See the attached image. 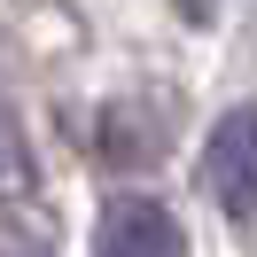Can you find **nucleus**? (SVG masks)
<instances>
[{"label":"nucleus","instance_id":"nucleus-1","mask_svg":"<svg viewBox=\"0 0 257 257\" xmlns=\"http://www.w3.org/2000/svg\"><path fill=\"white\" fill-rule=\"evenodd\" d=\"M203 187L226 218H257V109H226L203 141Z\"/></svg>","mask_w":257,"mask_h":257},{"label":"nucleus","instance_id":"nucleus-2","mask_svg":"<svg viewBox=\"0 0 257 257\" xmlns=\"http://www.w3.org/2000/svg\"><path fill=\"white\" fill-rule=\"evenodd\" d=\"M101 257H187V234L156 195H117L101 210Z\"/></svg>","mask_w":257,"mask_h":257},{"label":"nucleus","instance_id":"nucleus-3","mask_svg":"<svg viewBox=\"0 0 257 257\" xmlns=\"http://www.w3.org/2000/svg\"><path fill=\"white\" fill-rule=\"evenodd\" d=\"M24 179H32V164H24V141H16V125H8V109H0V195H16Z\"/></svg>","mask_w":257,"mask_h":257},{"label":"nucleus","instance_id":"nucleus-4","mask_svg":"<svg viewBox=\"0 0 257 257\" xmlns=\"http://www.w3.org/2000/svg\"><path fill=\"white\" fill-rule=\"evenodd\" d=\"M179 8H187V16H195V24H203V16H210V8H218V0H179Z\"/></svg>","mask_w":257,"mask_h":257}]
</instances>
